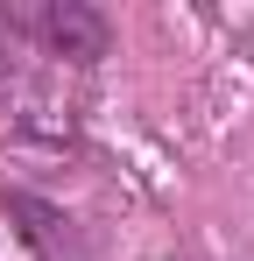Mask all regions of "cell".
Returning <instances> with one entry per match:
<instances>
[{
  "mask_svg": "<svg viewBox=\"0 0 254 261\" xmlns=\"http://www.w3.org/2000/svg\"><path fill=\"white\" fill-rule=\"evenodd\" d=\"M21 29H14V0H0V78H14V57H21Z\"/></svg>",
  "mask_w": 254,
  "mask_h": 261,
  "instance_id": "cell-3",
  "label": "cell"
},
{
  "mask_svg": "<svg viewBox=\"0 0 254 261\" xmlns=\"http://www.w3.org/2000/svg\"><path fill=\"white\" fill-rule=\"evenodd\" d=\"M0 212L14 219V240H21L36 261H92L78 219L64 212V205H49V198L21 191V184H0Z\"/></svg>",
  "mask_w": 254,
  "mask_h": 261,
  "instance_id": "cell-2",
  "label": "cell"
},
{
  "mask_svg": "<svg viewBox=\"0 0 254 261\" xmlns=\"http://www.w3.org/2000/svg\"><path fill=\"white\" fill-rule=\"evenodd\" d=\"M14 29H21V43L36 57L71 64V71H92V64L113 57V21L92 0H21L14 7Z\"/></svg>",
  "mask_w": 254,
  "mask_h": 261,
  "instance_id": "cell-1",
  "label": "cell"
}]
</instances>
